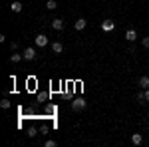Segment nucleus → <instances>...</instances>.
<instances>
[{"instance_id":"nucleus-12","label":"nucleus","mask_w":149,"mask_h":147,"mask_svg":"<svg viewBox=\"0 0 149 147\" xmlns=\"http://www.w3.org/2000/svg\"><path fill=\"white\" fill-rule=\"evenodd\" d=\"M46 8H48V10H56V8H58V2H56V0H48V2H46Z\"/></svg>"},{"instance_id":"nucleus-18","label":"nucleus","mask_w":149,"mask_h":147,"mask_svg":"<svg viewBox=\"0 0 149 147\" xmlns=\"http://www.w3.org/2000/svg\"><path fill=\"white\" fill-rule=\"evenodd\" d=\"M28 135H30V137L36 135V129H34V127H30V129H28Z\"/></svg>"},{"instance_id":"nucleus-2","label":"nucleus","mask_w":149,"mask_h":147,"mask_svg":"<svg viewBox=\"0 0 149 147\" xmlns=\"http://www.w3.org/2000/svg\"><path fill=\"white\" fill-rule=\"evenodd\" d=\"M34 44L38 46V48H44V46H48V36L46 34H38L34 38Z\"/></svg>"},{"instance_id":"nucleus-7","label":"nucleus","mask_w":149,"mask_h":147,"mask_svg":"<svg viewBox=\"0 0 149 147\" xmlns=\"http://www.w3.org/2000/svg\"><path fill=\"white\" fill-rule=\"evenodd\" d=\"M137 84H139V88H141V90H147V88H149V76H141Z\"/></svg>"},{"instance_id":"nucleus-19","label":"nucleus","mask_w":149,"mask_h":147,"mask_svg":"<svg viewBox=\"0 0 149 147\" xmlns=\"http://www.w3.org/2000/svg\"><path fill=\"white\" fill-rule=\"evenodd\" d=\"M10 50H12V52H16V50H18V44H16V42H12V44H10Z\"/></svg>"},{"instance_id":"nucleus-11","label":"nucleus","mask_w":149,"mask_h":147,"mask_svg":"<svg viewBox=\"0 0 149 147\" xmlns=\"http://www.w3.org/2000/svg\"><path fill=\"white\" fill-rule=\"evenodd\" d=\"M10 8H12V12H16V14H18V12H22V2H12Z\"/></svg>"},{"instance_id":"nucleus-8","label":"nucleus","mask_w":149,"mask_h":147,"mask_svg":"<svg viewBox=\"0 0 149 147\" xmlns=\"http://www.w3.org/2000/svg\"><path fill=\"white\" fill-rule=\"evenodd\" d=\"M86 18H78V20H76V22H74V26H76V30H84V28H86Z\"/></svg>"},{"instance_id":"nucleus-20","label":"nucleus","mask_w":149,"mask_h":147,"mask_svg":"<svg viewBox=\"0 0 149 147\" xmlns=\"http://www.w3.org/2000/svg\"><path fill=\"white\" fill-rule=\"evenodd\" d=\"M145 102H149V88L145 90Z\"/></svg>"},{"instance_id":"nucleus-4","label":"nucleus","mask_w":149,"mask_h":147,"mask_svg":"<svg viewBox=\"0 0 149 147\" xmlns=\"http://www.w3.org/2000/svg\"><path fill=\"white\" fill-rule=\"evenodd\" d=\"M22 56H24V60H34V58H36V50H34V48H26Z\"/></svg>"},{"instance_id":"nucleus-6","label":"nucleus","mask_w":149,"mask_h":147,"mask_svg":"<svg viewBox=\"0 0 149 147\" xmlns=\"http://www.w3.org/2000/svg\"><path fill=\"white\" fill-rule=\"evenodd\" d=\"M125 40H127V42H133V40H137V32H135L133 28H129V30L125 32Z\"/></svg>"},{"instance_id":"nucleus-17","label":"nucleus","mask_w":149,"mask_h":147,"mask_svg":"<svg viewBox=\"0 0 149 147\" xmlns=\"http://www.w3.org/2000/svg\"><path fill=\"white\" fill-rule=\"evenodd\" d=\"M141 44H143V48H147V50H149V36H147V38H143V40H141Z\"/></svg>"},{"instance_id":"nucleus-15","label":"nucleus","mask_w":149,"mask_h":147,"mask_svg":"<svg viewBox=\"0 0 149 147\" xmlns=\"http://www.w3.org/2000/svg\"><path fill=\"white\" fill-rule=\"evenodd\" d=\"M137 102H145V91H139L137 93Z\"/></svg>"},{"instance_id":"nucleus-14","label":"nucleus","mask_w":149,"mask_h":147,"mask_svg":"<svg viewBox=\"0 0 149 147\" xmlns=\"http://www.w3.org/2000/svg\"><path fill=\"white\" fill-rule=\"evenodd\" d=\"M58 143L54 141V139H48V141H44V147H56Z\"/></svg>"},{"instance_id":"nucleus-3","label":"nucleus","mask_w":149,"mask_h":147,"mask_svg":"<svg viewBox=\"0 0 149 147\" xmlns=\"http://www.w3.org/2000/svg\"><path fill=\"white\" fill-rule=\"evenodd\" d=\"M102 30L103 32H111V30H115V22H111V20H103L102 22Z\"/></svg>"},{"instance_id":"nucleus-10","label":"nucleus","mask_w":149,"mask_h":147,"mask_svg":"<svg viewBox=\"0 0 149 147\" xmlns=\"http://www.w3.org/2000/svg\"><path fill=\"white\" fill-rule=\"evenodd\" d=\"M131 141H133V145H141V143H143L141 133H133V135H131Z\"/></svg>"},{"instance_id":"nucleus-16","label":"nucleus","mask_w":149,"mask_h":147,"mask_svg":"<svg viewBox=\"0 0 149 147\" xmlns=\"http://www.w3.org/2000/svg\"><path fill=\"white\" fill-rule=\"evenodd\" d=\"M0 105H2L4 109H8V107H10V102H8V100H2V102H0Z\"/></svg>"},{"instance_id":"nucleus-1","label":"nucleus","mask_w":149,"mask_h":147,"mask_svg":"<svg viewBox=\"0 0 149 147\" xmlns=\"http://www.w3.org/2000/svg\"><path fill=\"white\" fill-rule=\"evenodd\" d=\"M86 105H88V102H86L84 98H78V100L72 102V109H74V111H81V109H86Z\"/></svg>"},{"instance_id":"nucleus-13","label":"nucleus","mask_w":149,"mask_h":147,"mask_svg":"<svg viewBox=\"0 0 149 147\" xmlns=\"http://www.w3.org/2000/svg\"><path fill=\"white\" fill-rule=\"evenodd\" d=\"M22 58H24L22 54H12V56H10V62H12V64H18Z\"/></svg>"},{"instance_id":"nucleus-9","label":"nucleus","mask_w":149,"mask_h":147,"mask_svg":"<svg viewBox=\"0 0 149 147\" xmlns=\"http://www.w3.org/2000/svg\"><path fill=\"white\" fill-rule=\"evenodd\" d=\"M52 52H54V54H62V52H64V46L60 44V42H54V44H52Z\"/></svg>"},{"instance_id":"nucleus-5","label":"nucleus","mask_w":149,"mask_h":147,"mask_svg":"<svg viewBox=\"0 0 149 147\" xmlns=\"http://www.w3.org/2000/svg\"><path fill=\"white\" fill-rule=\"evenodd\" d=\"M52 28L58 30V32L64 30V20H62V18H54V20H52Z\"/></svg>"}]
</instances>
